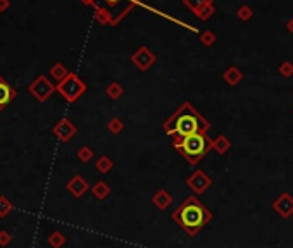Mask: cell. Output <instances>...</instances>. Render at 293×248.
<instances>
[{"label": "cell", "instance_id": "1", "mask_svg": "<svg viewBox=\"0 0 293 248\" xmlns=\"http://www.w3.org/2000/svg\"><path fill=\"white\" fill-rule=\"evenodd\" d=\"M162 128L169 136H188L195 133H207L211 129V123L204 119L190 102H185L179 109H176L173 116L167 117Z\"/></svg>", "mask_w": 293, "mask_h": 248}, {"label": "cell", "instance_id": "2", "mask_svg": "<svg viewBox=\"0 0 293 248\" xmlns=\"http://www.w3.org/2000/svg\"><path fill=\"white\" fill-rule=\"evenodd\" d=\"M173 221L179 226L188 236H195L202 231L209 222L212 221V214L205 205L197 199L195 195H190L183 200V204L171 214Z\"/></svg>", "mask_w": 293, "mask_h": 248}, {"label": "cell", "instance_id": "3", "mask_svg": "<svg viewBox=\"0 0 293 248\" xmlns=\"http://www.w3.org/2000/svg\"><path fill=\"white\" fill-rule=\"evenodd\" d=\"M174 148L191 166L199 164L209 152H212V140L207 133H195L188 136H174Z\"/></svg>", "mask_w": 293, "mask_h": 248}, {"label": "cell", "instance_id": "4", "mask_svg": "<svg viewBox=\"0 0 293 248\" xmlns=\"http://www.w3.org/2000/svg\"><path fill=\"white\" fill-rule=\"evenodd\" d=\"M57 91L64 96L66 102L73 104L86 91V85L76 73H69L68 78H64L61 83H57Z\"/></svg>", "mask_w": 293, "mask_h": 248}, {"label": "cell", "instance_id": "5", "mask_svg": "<svg viewBox=\"0 0 293 248\" xmlns=\"http://www.w3.org/2000/svg\"><path fill=\"white\" fill-rule=\"evenodd\" d=\"M28 91L31 93V96L36 102H47L50 96L54 95V91H57V88L54 86V83H50V79L47 76L41 74V76H38L29 83Z\"/></svg>", "mask_w": 293, "mask_h": 248}, {"label": "cell", "instance_id": "6", "mask_svg": "<svg viewBox=\"0 0 293 248\" xmlns=\"http://www.w3.org/2000/svg\"><path fill=\"white\" fill-rule=\"evenodd\" d=\"M186 186L190 188L193 193H204V191H207L209 188L212 186V179L209 178L207 174H205L204 171H195L193 174H190L188 176V179H186Z\"/></svg>", "mask_w": 293, "mask_h": 248}, {"label": "cell", "instance_id": "7", "mask_svg": "<svg viewBox=\"0 0 293 248\" xmlns=\"http://www.w3.org/2000/svg\"><path fill=\"white\" fill-rule=\"evenodd\" d=\"M131 62L135 64L140 71H149L150 67L156 64V56L150 52L146 47H140L135 54L131 56Z\"/></svg>", "mask_w": 293, "mask_h": 248}, {"label": "cell", "instance_id": "8", "mask_svg": "<svg viewBox=\"0 0 293 248\" xmlns=\"http://www.w3.org/2000/svg\"><path fill=\"white\" fill-rule=\"evenodd\" d=\"M76 131H78L76 126L71 123L69 119H66V117H64V119L59 121V123L52 128V133L56 134L57 140L59 141H64V143H66V141H69L71 138H73L74 134H76Z\"/></svg>", "mask_w": 293, "mask_h": 248}, {"label": "cell", "instance_id": "9", "mask_svg": "<svg viewBox=\"0 0 293 248\" xmlns=\"http://www.w3.org/2000/svg\"><path fill=\"white\" fill-rule=\"evenodd\" d=\"M273 209L276 214L283 217V219H288V217L293 216V196L290 193H281L274 202H273Z\"/></svg>", "mask_w": 293, "mask_h": 248}, {"label": "cell", "instance_id": "10", "mask_svg": "<svg viewBox=\"0 0 293 248\" xmlns=\"http://www.w3.org/2000/svg\"><path fill=\"white\" fill-rule=\"evenodd\" d=\"M66 190H68L71 195L74 196V199H81L85 193L90 190V184H88V181L83 176H73V178L69 179L68 184H66Z\"/></svg>", "mask_w": 293, "mask_h": 248}, {"label": "cell", "instance_id": "11", "mask_svg": "<svg viewBox=\"0 0 293 248\" xmlns=\"http://www.w3.org/2000/svg\"><path fill=\"white\" fill-rule=\"evenodd\" d=\"M18 96V93H16V90L12 88L9 83L6 81L2 76H0V112L4 111V107L6 105H9L12 100Z\"/></svg>", "mask_w": 293, "mask_h": 248}, {"label": "cell", "instance_id": "12", "mask_svg": "<svg viewBox=\"0 0 293 248\" xmlns=\"http://www.w3.org/2000/svg\"><path fill=\"white\" fill-rule=\"evenodd\" d=\"M174 202L173 195L166 190V188H159L156 191V195L152 196V204L156 205L159 210H166L167 207H171V204Z\"/></svg>", "mask_w": 293, "mask_h": 248}, {"label": "cell", "instance_id": "13", "mask_svg": "<svg viewBox=\"0 0 293 248\" xmlns=\"http://www.w3.org/2000/svg\"><path fill=\"white\" fill-rule=\"evenodd\" d=\"M223 79L228 83L229 86H236V85H240V83L243 81V73H241L236 66H229L228 69L223 73Z\"/></svg>", "mask_w": 293, "mask_h": 248}, {"label": "cell", "instance_id": "14", "mask_svg": "<svg viewBox=\"0 0 293 248\" xmlns=\"http://www.w3.org/2000/svg\"><path fill=\"white\" fill-rule=\"evenodd\" d=\"M229 148H231V141H229V138L224 136V134H221V136L212 140V152L224 155L229 152Z\"/></svg>", "mask_w": 293, "mask_h": 248}, {"label": "cell", "instance_id": "15", "mask_svg": "<svg viewBox=\"0 0 293 248\" xmlns=\"http://www.w3.org/2000/svg\"><path fill=\"white\" fill-rule=\"evenodd\" d=\"M91 193L97 200H106L111 195V186L106 181H97L91 186Z\"/></svg>", "mask_w": 293, "mask_h": 248}, {"label": "cell", "instance_id": "16", "mask_svg": "<svg viewBox=\"0 0 293 248\" xmlns=\"http://www.w3.org/2000/svg\"><path fill=\"white\" fill-rule=\"evenodd\" d=\"M95 19H97L100 24H109V23L114 24V18H112L111 11L104 6H99V4L95 6Z\"/></svg>", "mask_w": 293, "mask_h": 248}, {"label": "cell", "instance_id": "17", "mask_svg": "<svg viewBox=\"0 0 293 248\" xmlns=\"http://www.w3.org/2000/svg\"><path fill=\"white\" fill-rule=\"evenodd\" d=\"M50 76H52L56 81L61 83L64 78L69 76V69L66 67L64 64H61V62H57V64L52 66V69H50Z\"/></svg>", "mask_w": 293, "mask_h": 248}, {"label": "cell", "instance_id": "18", "mask_svg": "<svg viewBox=\"0 0 293 248\" xmlns=\"http://www.w3.org/2000/svg\"><path fill=\"white\" fill-rule=\"evenodd\" d=\"M112 167H114V162H112L111 159L107 157V155H102V157H99L97 162H95V169H97L100 174H109V172L112 171Z\"/></svg>", "mask_w": 293, "mask_h": 248}, {"label": "cell", "instance_id": "19", "mask_svg": "<svg viewBox=\"0 0 293 248\" xmlns=\"http://www.w3.org/2000/svg\"><path fill=\"white\" fill-rule=\"evenodd\" d=\"M66 241H68V239H66V236L61 233V231H52L47 238V243L52 248H62L66 245Z\"/></svg>", "mask_w": 293, "mask_h": 248}, {"label": "cell", "instance_id": "20", "mask_svg": "<svg viewBox=\"0 0 293 248\" xmlns=\"http://www.w3.org/2000/svg\"><path fill=\"white\" fill-rule=\"evenodd\" d=\"M123 86L119 85V83H111L107 88H106V93L109 98H112V100H117V98H121L123 96Z\"/></svg>", "mask_w": 293, "mask_h": 248}, {"label": "cell", "instance_id": "21", "mask_svg": "<svg viewBox=\"0 0 293 248\" xmlns=\"http://www.w3.org/2000/svg\"><path fill=\"white\" fill-rule=\"evenodd\" d=\"M214 12H216L214 6H212V4H207V6L200 7V9H197L195 11V16L199 19H202V21H207L212 14H214Z\"/></svg>", "mask_w": 293, "mask_h": 248}, {"label": "cell", "instance_id": "22", "mask_svg": "<svg viewBox=\"0 0 293 248\" xmlns=\"http://www.w3.org/2000/svg\"><path fill=\"white\" fill-rule=\"evenodd\" d=\"M107 128L112 134H119V133H123L124 124H123V121H121L119 117H112V119L107 123Z\"/></svg>", "mask_w": 293, "mask_h": 248}, {"label": "cell", "instance_id": "23", "mask_svg": "<svg viewBox=\"0 0 293 248\" xmlns=\"http://www.w3.org/2000/svg\"><path fill=\"white\" fill-rule=\"evenodd\" d=\"M12 202L6 199L4 195H0V217H7L12 212Z\"/></svg>", "mask_w": 293, "mask_h": 248}, {"label": "cell", "instance_id": "24", "mask_svg": "<svg viewBox=\"0 0 293 248\" xmlns=\"http://www.w3.org/2000/svg\"><path fill=\"white\" fill-rule=\"evenodd\" d=\"M93 155L95 152L90 148V146H86V145H83L81 148L78 150V161H81V162H90L91 159H93Z\"/></svg>", "mask_w": 293, "mask_h": 248}, {"label": "cell", "instance_id": "25", "mask_svg": "<svg viewBox=\"0 0 293 248\" xmlns=\"http://www.w3.org/2000/svg\"><path fill=\"white\" fill-rule=\"evenodd\" d=\"M236 16H238V19H240V21H243V23H247V21L252 19L254 11H252V7H249V6H241L240 9L236 11Z\"/></svg>", "mask_w": 293, "mask_h": 248}, {"label": "cell", "instance_id": "26", "mask_svg": "<svg viewBox=\"0 0 293 248\" xmlns=\"http://www.w3.org/2000/svg\"><path fill=\"white\" fill-rule=\"evenodd\" d=\"M183 4L195 12L197 9H200V7L207 6V4H212V0H183Z\"/></svg>", "mask_w": 293, "mask_h": 248}, {"label": "cell", "instance_id": "27", "mask_svg": "<svg viewBox=\"0 0 293 248\" xmlns=\"http://www.w3.org/2000/svg\"><path fill=\"white\" fill-rule=\"evenodd\" d=\"M279 74H281L283 78H291L293 76V62L290 61H284L281 66H279Z\"/></svg>", "mask_w": 293, "mask_h": 248}, {"label": "cell", "instance_id": "28", "mask_svg": "<svg viewBox=\"0 0 293 248\" xmlns=\"http://www.w3.org/2000/svg\"><path fill=\"white\" fill-rule=\"evenodd\" d=\"M200 41L205 45V47H211V45H214V41H216V35H214V31H204L202 35H200Z\"/></svg>", "mask_w": 293, "mask_h": 248}, {"label": "cell", "instance_id": "29", "mask_svg": "<svg viewBox=\"0 0 293 248\" xmlns=\"http://www.w3.org/2000/svg\"><path fill=\"white\" fill-rule=\"evenodd\" d=\"M12 241V236L9 231H0V246H9V243Z\"/></svg>", "mask_w": 293, "mask_h": 248}, {"label": "cell", "instance_id": "30", "mask_svg": "<svg viewBox=\"0 0 293 248\" xmlns=\"http://www.w3.org/2000/svg\"><path fill=\"white\" fill-rule=\"evenodd\" d=\"M9 6H11V0H0V12L7 11L9 9Z\"/></svg>", "mask_w": 293, "mask_h": 248}, {"label": "cell", "instance_id": "31", "mask_svg": "<svg viewBox=\"0 0 293 248\" xmlns=\"http://www.w3.org/2000/svg\"><path fill=\"white\" fill-rule=\"evenodd\" d=\"M104 2H106V4H107V6H109V7H111V9H114V7L117 6V4H119V2H121V0H104ZM111 9H109V11H111ZM111 14H112V12H111Z\"/></svg>", "mask_w": 293, "mask_h": 248}, {"label": "cell", "instance_id": "32", "mask_svg": "<svg viewBox=\"0 0 293 248\" xmlns=\"http://www.w3.org/2000/svg\"><path fill=\"white\" fill-rule=\"evenodd\" d=\"M83 4H85V6H97V0H81Z\"/></svg>", "mask_w": 293, "mask_h": 248}, {"label": "cell", "instance_id": "33", "mask_svg": "<svg viewBox=\"0 0 293 248\" xmlns=\"http://www.w3.org/2000/svg\"><path fill=\"white\" fill-rule=\"evenodd\" d=\"M286 28H288V31H290L291 35H293V18H291V19H290V21H288V23H286Z\"/></svg>", "mask_w": 293, "mask_h": 248}]
</instances>
